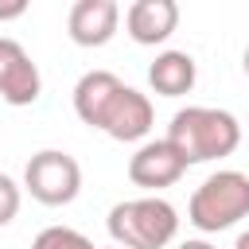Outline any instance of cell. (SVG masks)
I'll return each mask as SVG.
<instances>
[{
    "instance_id": "6da1fadb",
    "label": "cell",
    "mask_w": 249,
    "mask_h": 249,
    "mask_svg": "<svg viewBox=\"0 0 249 249\" xmlns=\"http://www.w3.org/2000/svg\"><path fill=\"white\" fill-rule=\"evenodd\" d=\"M167 140L171 148L191 163H206V160H222L233 156L241 144V121L226 109L214 105H187L171 117L167 124Z\"/></svg>"
},
{
    "instance_id": "7a4b0ae2",
    "label": "cell",
    "mask_w": 249,
    "mask_h": 249,
    "mask_svg": "<svg viewBox=\"0 0 249 249\" xmlns=\"http://www.w3.org/2000/svg\"><path fill=\"white\" fill-rule=\"evenodd\" d=\"M109 237L117 249H163L179 233V214L167 198L144 195V198H124L109 210L105 218Z\"/></svg>"
},
{
    "instance_id": "3957f363",
    "label": "cell",
    "mask_w": 249,
    "mask_h": 249,
    "mask_svg": "<svg viewBox=\"0 0 249 249\" xmlns=\"http://www.w3.org/2000/svg\"><path fill=\"white\" fill-rule=\"evenodd\" d=\"M241 218H249V175L233 171V167L206 175L187 202V222L202 233L230 230Z\"/></svg>"
},
{
    "instance_id": "277c9868",
    "label": "cell",
    "mask_w": 249,
    "mask_h": 249,
    "mask_svg": "<svg viewBox=\"0 0 249 249\" xmlns=\"http://www.w3.org/2000/svg\"><path fill=\"white\" fill-rule=\"evenodd\" d=\"M23 187L35 202L43 206H66L78 198L82 191V167L70 152H58V148H43L27 160L23 167Z\"/></svg>"
},
{
    "instance_id": "5b68a950",
    "label": "cell",
    "mask_w": 249,
    "mask_h": 249,
    "mask_svg": "<svg viewBox=\"0 0 249 249\" xmlns=\"http://www.w3.org/2000/svg\"><path fill=\"white\" fill-rule=\"evenodd\" d=\"M187 171V160L171 148V140H148L128 156V179L144 191H163L171 183H179Z\"/></svg>"
},
{
    "instance_id": "8992f818",
    "label": "cell",
    "mask_w": 249,
    "mask_h": 249,
    "mask_svg": "<svg viewBox=\"0 0 249 249\" xmlns=\"http://www.w3.org/2000/svg\"><path fill=\"white\" fill-rule=\"evenodd\" d=\"M43 93V78L23 43L0 35V97L8 105H31Z\"/></svg>"
},
{
    "instance_id": "52a82bcc",
    "label": "cell",
    "mask_w": 249,
    "mask_h": 249,
    "mask_svg": "<svg viewBox=\"0 0 249 249\" xmlns=\"http://www.w3.org/2000/svg\"><path fill=\"white\" fill-rule=\"evenodd\" d=\"M121 27V4L117 0H74L66 16V31L78 47H105Z\"/></svg>"
},
{
    "instance_id": "ba28073f",
    "label": "cell",
    "mask_w": 249,
    "mask_h": 249,
    "mask_svg": "<svg viewBox=\"0 0 249 249\" xmlns=\"http://www.w3.org/2000/svg\"><path fill=\"white\" fill-rule=\"evenodd\" d=\"M179 27V4L175 0H132L124 12V31L140 47L167 43Z\"/></svg>"
},
{
    "instance_id": "9c48e42d",
    "label": "cell",
    "mask_w": 249,
    "mask_h": 249,
    "mask_svg": "<svg viewBox=\"0 0 249 249\" xmlns=\"http://www.w3.org/2000/svg\"><path fill=\"white\" fill-rule=\"evenodd\" d=\"M121 89H124V82L113 70H89V74H82L78 86H74V113L82 117V124L101 128L105 117H109V109H113V101L121 97Z\"/></svg>"
},
{
    "instance_id": "30bf717a",
    "label": "cell",
    "mask_w": 249,
    "mask_h": 249,
    "mask_svg": "<svg viewBox=\"0 0 249 249\" xmlns=\"http://www.w3.org/2000/svg\"><path fill=\"white\" fill-rule=\"evenodd\" d=\"M148 128H152V101H148L140 89L124 86L121 97L113 101V109H109L101 132L113 136V140H121V144H132V140H144Z\"/></svg>"
},
{
    "instance_id": "8fae6325",
    "label": "cell",
    "mask_w": 249,
    "mask_h": 249,
    "mask_svg": "<svg viewBox=\"0 0 249 249\" xmlns=\"http://www.w3.org/2000/svg\"><path fill=\"white\" fill-rule=\"evenodd\" d=\"M195 58L187 51H160L156 62L148 66V86L160 93V97H183L195 89Z\"/></svg>"
},
{
    "instance_id": "7c38bea8",
    "label": "cell",
    "mask_w": 249,
    "mask_h": 249,
    "mask_svg": "<svg viewBox=\"0 0 249 249\" xmlns=\"http://www.w3.org/2000/svg\"><path fill=\"white\" fill-rule=\"evenodd\" d=\"M31 249H97V245H93L86 233L70 230V226H47V230L35 233Z\"/></svg>"
},
{
    "instance_id": "4fadbf2b",
    "label": "cell",
    "mask_w": 249,
    "mask_h": 249,
    "mask_svg": "<svg viewBox=\"0 0 249 249\" xmlns=\"http://www.w3.org/2000/svg\"><path fill=\"white\" fill-rule=\"evenodd\" d=\"M16 214H19V187L12 175L0 171V226H8Z\"/></svg>"
},
{
    "instance_id": "5bb4252c",
    "label": "cell",
    "mask_w": 249,
    "mask_h": 249,
    "mask_svg": "<svg viewBox=\"0 0 249 249\" xmlns=\"http://www.w3.org/2000/svg\"><path fill=\"white\" fill-rule=\"evenodd\" d=\"M23 12H27L23 0H16V4H0V19H16V16H23Z\"/></svg>"
},
{
    "instance_id": "9a60e30c",
    "label": "cell",
    "mask_w": 249,
    "mask_h": 249,
    "mask_svg": "<svg viewBox=\"0 0 249 249\" xmlns=\"http://www.w3.org/2000/svg\"><path fill=\"white\" fill-rule=\"evenodd\" d=\"M175 249H214L210 241H202V237H195V241H179Z\"/></svg>"
},
{
    "instance_id": "2e32d148",
    "label": "cell",
    "mask_w": 249,
    "mask_h": 249,
    "mask_svg": "<svg viewBox=\"0 0 249 249\" xmlns=\"http://www.w3.org/2000/svg\"><path fill=\"white\" fill-rule=\"evenodd\" d=\"M233 249H249V230H245V233H237V241H233Z\"/></svg>"
},
{
    "instance_id": "e0dca14e",
    "label": "cell",
    "mask_w": 249,
    "mask_h": 249,
    "mask_svg": "<svg viewBox=\"0 0 249 249\" xmlns=\"http://www.w3.org/2000/svg\"><path fill=\"white\" fill-rule=\"evenodd\" d=\"M241 66H245V74H249V47H245V54H241Z\"/></svg>"
},
{
    "instance_id": "ac0fdd59",
    "label": "cell",
    "mask_w": 249,
    "mask_h": 249,
    "mask_svg": "<svg viewBox=\"0 0 249 249\" xmlns=\"http://www.w3.org/2000/svg\"><path fill=\"white\" fill-rule=\"evenodd\" d=\"M113 249H117V245H113Z\"/></svg>"
}]
</instances>
